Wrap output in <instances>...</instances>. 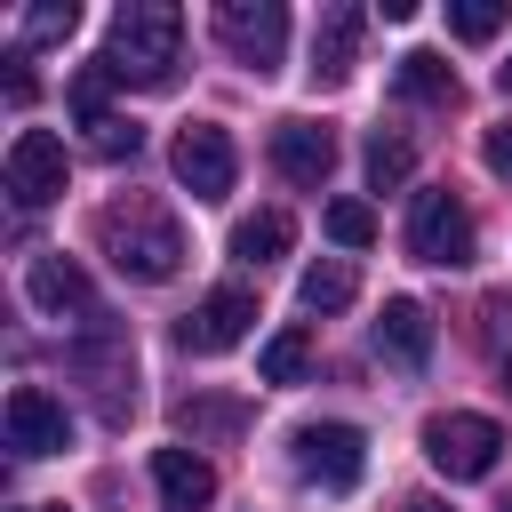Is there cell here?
I'll return each instance as SVG.
<instances>
[{
    "mask_svg": "<svg viewBox=\"0 0 512 512\" xmlns=\"http://www.w3.org/2000/svg\"><path fill=\"white\" fill-rule=\"evenodd\" d=\"M96 240H104V256H112L128 280H176V264H184V224H176L168 208H152V200L104 208V216H96Z\"/></svg>",
    "mask_w": 512,
    "mask_h": 512,
    "instance_id": "cell-1",
    "label": "cell"
},
{
    "mask_svg": "<svg viewBox=\"0 0 512 512\" xmlns=\"http://www.w3.org/2000/svg\"><path fill=\"white\" fill-rule=\"evenodd\" d=\"M176 48H184V16H176V0H128L120 16H112V72L120 80H136V88H160V80H176Z\"/></svg>",
    "mask_w": 512,
    "mask_h": 512,
    "instance_id": "cell-2",
    "label": "cell"
},
{
    "mask_svg": "<svg viewBox=\"0 0 512 512\" xmlns=\"http://www.w3.org/2000/svg\"><path fill=\"white\" fill-rule=\"evenodd\" d=\"M424 456H432V472H448V480H488L496 456H504V424H496V416H472V408L424 416Z\"/></svg>",
    "mask_w": 512,
    "mask_h": 512,
    "instance_id": "cell-3",
    "label": "cell"
},
{
    "mask_svg": "<svg viewBox=\"0 0 512 512\" xmlns=\"http://www.w3.org/2000/svg\"><path fill=\"white\" fill-rule=\"evenodd\" d=\"M408 256L440 264V272L472 264V208L456 192H416V208H408Z\"/></svg>",
    "mask_w": 512,
    "mask_h": 512,
    "instance_id": "cell-4",
    "label": "cell"
},
{
    "mask_svg": "<svg viewBox=\"0 0 512 512\" xmlns=\"http://www.w3.org/2000/svg\"><path fill=\"white\" fill-rule=\"evenodd\" d=\"M296 472L328 496H352L360 472H368V440L360 424H296Z\"/></svg>",
    "mask_w": 512,
    "mask_h": 512,
    "instance_id": "cell-5",
    "label": "cell"
},
{
    "mask_svg": "<svg viewBox=\"0 0 512 512\" xmlns=\"http://www.w3.org/2000/svg\"><path fill=\"white\" fill-rule=\"evenodd\" d=\"M248 328H256V296H248L240 280H224V288H208V296L176 320V344H184L192 360H216V352H232Z\"/></svg>",
    "mask_w": 512,
    "mask_h": 512,
    "instance_id": "cell-6",
    "label": "cell"
},
{
    "mask_svg": "<svg viewBox=\"0 0 512 512\" xmlns=\"http://www.w3.org/2000/svg\"><path fill=\"white\" fill-rule=\"evenodd\" d=\"M216 40H224L248 72H272L280 48H288V8H280V0H216Z\"/></svg>",
    "mask_w": 512,
    "mask_h": 512,
    "instance_id": "cell-7",
    "label": "cell"
},
{
    "mask_svg": "<svg viewBox=\"0 0 512 512\" xmlns=\"http://www.w3.org/2000/svg\"><path fill=\"white\" fill-rule=\"evenodd\" d=\"M0 176H8V200H16V208H48V200H64V136H48V128H16Z\"/></svg>",
    "mask_w": 512,
    "mask_h": 512,
    "instance_id": "cell-8",
    "label": "cell"
},
{
    "mask_svg": "<svg viewBox=\"0 0 512 512\" xmlns=\"http://www.w3.org/2000/svg\"><path fill=\"white\" fill-rule=\"evenodd\" d=\"M232 176H240V152H232V136H224L216 120L176 128V184H184L192 200H224Z\"/></svg>",
    "mask_w": 512,
    "mask_h": 512,
    "instance_id": "cell-9",
    "label": "cell"
},
{
    "mask_svg": "<svg viewBox=\"0 0 512 512\" xmlns=\"http://www.w3.org/2000/svg\"><path fill=\"white\" fill-rule=\"evenodd\" d=\"M8 448H16V456H56V448H72V408H64L48 384H16V392H8Z\"/></svg>",
    "mask_w": 512,
    "mask_h": 512,
    "instance_id": "cell-10",
    "label": "cell"
},
{
    "mask_svg": "<svg viewBox=\"0 0 512 512\" xmlns=\"http://www.w3.org/2000/svg\"><path fill=\"white\" fill-rule=\"evenodd\" d=\"M360 32H368V16H360L352 0L320 8V24H312V80H320V88H344V80H352V64H360Z\"/></svg>",
    "mask_w": 512,
    "mask_h": 512,
    "instance_id": "cell-11",
    "label": "cell"
},
{
    "mask_svg": "<svg viewBox=\"0 0 512 512\" xmlns=\"http://www.w3.org/2000/svg\"><path fill=\"white\" fill-rule=\"evenodd\" d=\"M272 168H280L288 184L320 192L328 168H336V136H328L320 120H280V128H272Z\"/></svg>",
    "mask_w": 512,
    "mask_h": 512,
    "instance_id": "cell-12",
    "label": "cell"
},
{
    "mask_svg": "<svg viewBox=\"0 0 512 512\" xmlns=\"http://www.w3.org/2000/svg\"><path fill=\"white\" fill-rule=\"evenodd\" d=\"M24 296H32V312H48V320H64V312H88V320H96V288H88V272H80L72 256H32Z\"/></svg>",
    "mask_w": 512,
    "mask_h": 512,
    "instance_id": "cell-13",
    "label": "cell"
},
{
    "mask_svg": "<svg viewBox=\"0 0 512 512\" xmlns=\"http://www.w3.org/2000/svg\"><path fill=\"white\" fill-rule=\"evenodd\" d=\"M152 488L168 512H200V504H216V464L200 448H152Z\"/></svg>",
    "mask_w": 512,
    "mask_h": 512,
    "instance_id": "cell-14",
    "label": "cell"
},
{
    "mask_svg": "<svg viewBox=\"0 0 512 512\" xmlns=\"http://www.w3.org/2000/svg\"><path fill=\"white\" fill-rule=\"evenodd\" d=\"M72 360L96 376V392H104V416H128V400H136V352H128L112 328H88V344H80Z\"/></svg>",
    "mask_w": 512,
    "mask_h": 512,
    "instance_id": "cell-15",
    "label": "cell"
},
{
    "mask_svg": "<svg viewBox=\"0 0 512 512\" xmlns=\"http://www.w3.org/2000/svg\"><path fill=\"white\" fill-rule=\"evenodd\" d=\"M376 352L400 360V368H424V360H432V312H424L416 296H392L384 320H376Z\"/></svg>",
    "mask_w": 512,
    "mask_h": 512,
    "instance_id": "cell-16",
    "label": "cell"
},
{
    "mask_svg": "<svg viewBox=\"0 0 512 512\" xmlns=\"http://www.w3.org/2000/svg\"><path fill=\"white\" fill-rule=\"evenodd\" d=\"M392 88H400L408 104H456V72H448L432 48H408V56L392 64Z\"/></svg>",
    "mask_w": 512,
    "mask_h": 512,
    "instance_id": "cell-17",
    "label": "cell"
},
{
    "mask_svg": "<svg viewBox=\"0 0 512 512\" xmlns=\"http://www.w3.org/2000/svg\"><path fill=\"white\" fill-rule=\"evenodd\" d=\"M288 240H296L288 208H256V216L232 224V256H240V264H272V256H288Z\"/></svg>",
    "mask_w": 512,
    "mask_h": 512,
    "instance_id": "cell-18",
    "label": "cell"
},
{
    "mask_svg": "<svg viewBox=\"0 0 512 512\" xmlns=\"http://www.w3.org/2000/svg\"><path fill=\"white\" fill-rule=\"evenodd\" d=\"M352 296H360V272H352L344 256H320V264L296 280V304H304V312H344Z\"/></svg>",
    "mask_w": 512,
    "mask_h": 512,
    "instance_id": "cell-19",
    "label": "cell"
},
{
    "mask_svg": "<svg viewBox=\"0 0 512 512\" xmlns=\"http://www.w3.org/2000/svg\"><path fill=\"white\" fill-rule=\"evenodd\" d=\"M256 368H264V384H304V368H312V336H304V328H280V336H264Z\"/></svg>",
    "mask_w": 512,
    "mask_h": 512,
    "instance_id": "cell-20",
    "label": "cell"
},
{
    "mask_svg": "<svg viewBox=\"0 0 512 512\" xmlns=\"http://www.w3.org/2000/svg\"><path fill=\"white\" fill-rule=\"evenodd\" d=\"M408 168H416V152H408V136H368V184L376 192H392V184H408Z\"/></svg>",
    "mask_w": 512,
    "mask_h": 512,
    "instance_id": "cell-21",
    "label": "cell"
},
{
    "mask_svg": "<svg viewBox=\"0 0 512 512\" xmlns=\"http://www.w3.org/2000/svg\"><path fill=\"white\" fill-rule=\"evenodd\" d=\"M504 16H512L504 0H448V32H456V40H496Z\"/></svg>",
    "mask_w": 512,
    "mask_h": 512,
    "instance_id": "cell-22",
    "label": "cell"
},
{
    "mask_svg": "<svg viewBox=\"0 0 512 512\" xmlns=\"http://www.w3.org/2000/svg\"><path fill=\"white\" fill-rule=\"evenodd\" d=\"M112 80H120L112 64H88V72L72 80V120H80V128H104V120H112V112H104V96H112Z\"/></svg>",
    "mask_w": 512,
    "mask_h": 512,
    "instance_id": "cell-23",
    "label": "cell"
},
{
    "mask_svg": "<svg viewBox=\"0 0 512 512\" xmlns=\"http://www.w3.org/2000/svg\"><path fill=\"white\" fill-rule=\"evenodd\" d=\"M328 240L336 248H368L376 240V208L368 200H328Z\"/></svg>",
    "mask_w": 512,
    "mask_h": 512,
    "instance_id": "cell-24",
    "label": "cell"
},
{
    "mask_svg": "<svg viewBox=\"0 0 512 512\" xmlns=\"http://www.w3.org/2000/svg\"><path fill=\"white\" fill-rule=\"evenodd\" d=\"M88 152H96V160H136V152H144V128L112 112L104 128H88Z\"/></svg>",
    "mask_w": 512,
    "mask_h": 512,
    "instance_id": "cell-25",
    "label": "cell"
},
{
    "mask_svg": "<svg viewBox=\"0 0 512 512\" xmlns=\"http://www.w3.org/2000/svg\"><path fill=\"white\" fill-rule=\"evenodd\" d=\"M72 24H80L72 0H40V8H24V40H64Z\"/></svg>",
    "mask_w": 512,
    "mask_h": 512,
    "instance_id": "cell-26",
    "label": "cell"
},
{
    "mask_svg": "<svg viewBox=\"0 0 512 512\" xmlns=\"http://www.w3.org/2000/svg\"><path fill=\"white\" fill-rule=\"evenodd\" d=\"M176 424L200 440V432H232V424H240V408H232V400H184V408H176Z\"/></svg>",
    "mask_w": 512,
    "mask_h": 512,
    "instance_id": "cell-27",
    "label": "cell"
},
{
    "mask_svg": "<svg viewBox=\"0 0 512 512\" xmlns=\"http://www.w3.org/2000/svg\"><path fill=\"white\" fill-rule=\"evenodd\" d=\"M480 160H488V176H504V184H512V120H496V128L480 136Z\"/></svg>",
    "mask_w": 512,
    "mask_h": 512,
    "instance_id": "cell-28",
    "label": "cell"
},
{
    "mask_svg": "<svg viewBox=\"0 0 512 512\" xmlns=\"http://www.w3.org/2000/svg\"><path fill=\"white\" fill-rule=\"evenodd\" d=\"M8 104H16V112H24V104H32V72H24V56H16V64H8Z\"/></svg>",
    "mask_w": 512,
    "mask_h": 512,
    "instance_id": "cell-29",
    "label": "cell"
},
{
    "mask_svg": "<svg viewBox=\"0 0 512 512\" xmlns=\"http://www.w3.org/2000/svg\"><path fill=\"white\" fill-rule=\"evenodd\" d=\"M400 512H448V504H432V496H416V504H400Z\"/></svg>",
    "mask_w": 512,
    "mask_h": 512,
    "instance_id": "cell-30",
    "label": "cell"
},
{
    "mask_svg": "<svg viewBox=\"0 0 512 512\" xmlns=\"http://www.w3.org/2000/svg\"><path fill=\"white\" fill-rule=\"evenodd\" d=\"M496 88H504V96H512V56H504V64H496Z\"/></svg>",
    "mask_w": 512,
    "mask_h": 512,
    "instance_id": "cell-31",
    "label": "cell"
},
{
    "mask_svg": "<svg viewBox=\"0 0 512 512\" xmlns=\"http://www.w3.org/2000/svg\"><path fill=\"white\" fill-rule=\"evenodd\" d=\"M496 512H512V496H504V504H496Z\"/></svg>",
    "mask_w": 512,
    "mask_h": 512,
    "instance_id": "cell-32",
    "label": "cell"
}]
</instances>
